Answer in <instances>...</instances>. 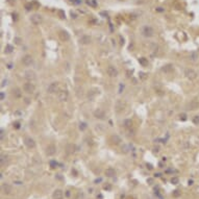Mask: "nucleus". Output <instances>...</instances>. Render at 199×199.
Returning <instances> with one entry per match:
<instances>
[{
  "label": "nucleus",
  "mask_w": 199,
  "mask_h": 199,
  "mask_svg": "<svg viewBox=\"0 0 199 199\" xmlns=\"http://www.w3.org/2000/svg\"><path fill=\"white\" fill-rule=\"evenodd\" d=\"M91 3H92V5H93V6H96V5H97L96 0H91Z\"/></svg>",
  "instance_id": "obj_40"
},
{
  "label": "nucleus",
  "mask_w": 199,
  "mask_h": 199,
  "mask_svg": "<svg viewBox=\"0 0 199 199\" xmlns=\"http://www.w3.org/2000/svg\"><path fill=\"white\" fill-rule=\"evenodd\" d=\"M24 144L26 145V147L28 148H34L36 147V142H34V140L32 138H30V137H26L24 139Z\"/></svg>",
  "instance_id": "obj_10"
},
{
  "label": "nucleus",
  "mask_w": 199,
  "mask_h": 199,
  "mask_svg": "<svg viewBox=\"0 0 199 199\" xmlns=\"http://www.w3.org/2000/svg\"><path fill=\"white\" fill-rule=\"evenodd\" d=\"M58 83H50L48 88H47V92H48L49 94H53V93H55L56 91H58Z\"/></svg>",
  "instance_id": "obj_11"
},
{
  "label": "nucleus",
  "mask_w": 199,
  "mask_h": 199,
  "mask_svg": "<svg viewBox=\"0 0 199 199\" xmlns=\"http://www.w3.org/2000/svg\"><path fill=\"white\" fill-rule=\"evenodd\" d=\"M0 135H1V140H3V137H4V130H3V129H1V134H0Z\"/></svg>",
  "instance_id": "obj_41"
},
{
  "label": "nucleus",
  "mask_w": 199,
  "mask_h": 199,
  "mask_svg": "<svg viewBox=\"0 0 199 199\" xmlns=\"http://www.w3.org/2000/svg\"><path fill=\"white\" fill-rule=\"evenodd\" d=\"M142 33H143L144 37L146 38H151L154 36V29L149 25H145V26L142 28Z\"/></svg>",
  "instance_id": "obj_1"
},
{
  "label": "nucleus",
  "mask_w": 199,
  "mask_h": 199,
  "mask_svg": "<svg viewBox=\"0 0 199 199\" xmlns=\"http://www.w3.org/2000/svg\"><path fill=\"white\" fill-rule=\"evenodd\" d=\"M80 43L83 44V45H89V44L91 43V41H92V38H91L90 36H88V34H83V37L80 38Z\"/></svg>",
  "instance_id": "obj_16"
},
{
  "label": "nucleus",
  "mask_w": 199,
  "mask_h": 199,
  "mask_svg": "<svg viewBox=\"0 0 199 199\" xmlns=\"http://www.w3.org/2000/svg\"><path fill=\"white\" fill-rule=\"evenodd\" d=\"M178 181H179L178 177H172V178H171V182H172L173 185H177Z\"/></svg>",
  "instance_id": "obj_31"
},
{
  "label": "nucleus",
  "mask_w": 199,
  "mask_h": 199,
  "mask_svg": "<svg viewBox=\"0 0 199 199\" xmlns=\"http://www.w3.org/2000/svg\"><path fill=\"white\" fill-rule=\"evenodd\" d=\"M141 75H142V78L144 79V78H145V74H144V73H141Z\"/></svg>",
  "instance_id": "obj_49"
},
{
  "label": "nucleus",
  "mask_w": 199,
  "mask_h": 199,
  "mask_svg": "<svg viewBox=\"0 0 199 199\" xmlns=\"http://www.w3.org/2000/svg\"><path fill=\"white\" fill-rule=\"evenodd\" d=\"M189 58H190V61H192V62H196L198 58V54L196 52H192V53H190V55H189Z\"/></svg>",
  "instance_id": "obj_25"
},
{
  "label": "nucleus",
  "mask_w": 199,
  "mask_h": 199,
  "mask_svg": "<svg viewBox=\"0 0 199 199\" xmlns=\"http://www.w3.org/2000/svg\"><path fill=\"white\" fill-rule=\"evenodd\" d=\"M126 106V103L124 102L123 100H118L116 102V105H115V109H116V112L117 113H121L123 109H125Z\"/></svg>",
  "instance_id": "obj_9"
},
{
  "label": "nucleus",
  "mask_w": 199,
  "mask_h": 199,
  "mask_svg": "<svg viewBox=\"0 0 199 199\" xmlns=\"http://www.w3.org/2000/svg\"><path fill=\"white\" fill-rule=\"evenodd\" d=\"M1 191H2V193L3 194H11V192H12V186L11 185H8V184H2L1 186Z\"/></svg>",
  "instance_id": "obj_15"
},
{
  "label": "nucleus",
  "mask_w": 199,
  "mask_h": 199,
  "mask_svg": "<svg viewBox=\"0 0 199 199\" xmlns=\"http://www.w3.org/2000/svg\"><path fill=\"white\" fill-rule=\"evenodd\" d=\"M0 162H1V166H4L6 162H7V156L4 155V154H1V159H0Z\"/></svg>",
  "instance_id": "obj_26"
},
{
  "label": "nucleus",
  "mask_w": 199,
  "mask_h": 199,
  "mask_svg": "<svg viewBox=\"0 0 199 199\" xmlns=\"http://www.w3.org/2000/svg\"><path fill=\"white\" fill-rule=\"evenodd\" d=\"M55 153H56V147H55V145H54V144L48 145V146H47V148H46V154H47V155L52 156V155H54Z\"/></svg>",
  "instance_id": "obj_8"
},
{
  "label": "nucleus",
  "mask_w": 199,
  "mask_h": 199,
  "mask_svg": "<svg viewBox=\"0 0 199 199\" xmlns=\"http://www.w3.org/2000/svg\"><path fill=\"white\" fill-rule=\"evenodd\" d=\"M123 126H124L125 128H131V126H132V121L130 119H126L124 120V122H123Z\"/></svg>",
  "instance_id": "obj_23"
},
{
  "label": "nucleus",
  "mask_w": 199,
  "mask_h": 199,
  "mask_svg": "<svg viewBox=\"0 0 199 199\" xmlns=\"http://www.w3.org/2000/svg\"><path fill=\"white\" fill-rule=\"evenodd\" d=\"M87 127H88V125H87L86 122H80L79 123V129L81 131H83L84 129H87Z\"/></svg>",
  "instance_id": "obj_27"
},
{
  "label": "nucleus",
  "mask_w": 199,
  "mask_h": 199,
  "mask_svg": "<svg viewBox=\"0 0 199 199\" xmlns=\"http://www.w3.org/2000/svg\"><path fill=\"white\" fill-rule=\"evenodd\" d=\"M189 109H192V110H194V109H197L198 107H199V101L197 99H194V100H192L190 103H189Z\"/></svg>",
  "instance_id": "obj_17"
},
{
  "label": "nucleus",
  "mask_w": 199,
  "mask_h": 199,
  "mask_svg": "<svg viewBox=\"0 0 199 199\" xmlns=\"http://www.w3.org/2000/svg\"><path fill=\"white\" fill-rule=\"evenodd\" d=\"M139 62H140V64H142L143 66H146V65H148V62L146 61V58H140V59H139Z\"/></svg>",
  "instance_id": "obj_29"
},
{
  "label": "nucleus",
  "mask_w": 199,
  "mask_h": 199,
  "mask_svg": "<svg viewBox=\"0 0 199 199\" xmlns=\"http://www.w3.org/2000/svg\"><path fill=\"white\" fill-rule=\"evenodd\" d=\"M50 166H51L52 168H55V167L58 166V163H56L55 160H51V162H50Z\"/></svg>",
  "instance_id": "obj_34"
},
{
  "label": "nucleus",
  "mask_w": 199,
  "mask_h": 199,
  "mask_svg": "<svg viewBox=\"0 0 199 199\" xmlns=\"http://www.w3.org/2000/svg\"><path fill=\"white\" fill-rule=\"evenodd\" d=\"M156 11H157V12H164V9H163V7H157Z\"/></svg>",
  "instance_id": "obj_45"
},
{
  "label": "nucleus",
  "mask_w": 199,
  "mask_h": 199,
  "mask_svg": "<svg viewBox=\"0 0 199 199\" xmlns=\"http://www.w3.org/2000/svg\"><path fill=\"white\" fill-rule=\"evenodd\" d=\"M71 15H72V18H74V19L76 18V15H75V14H73V13H71Z\"/></svg>",
  "instance_id": "obj_48"
},
{
  "label": "nucleus",
  "mask_w": 199,
  "mask_h": 199,
  "mask_svg": "<svg viewBox=\"0 0 199 199\" xmlns=\"http://www.w3.org/2000/svg\"><path fill=\"white\" fill-rule=\"evenodd\" d=\"M63 197H64V194H63V191L62 190H55L54 192H53V194H52V198L53 199H63Z\"/></svg>",
  "instance_id": "obj_18"
},
{
  "label": "nucleus",
  "mask_w": 199,
  "mask_h": 199,
  "mask_svg": "<svg viewBox=\"0 0 199 199\" xmlns=\"http://www.w3.org/2000/svg\"><path fill=\"white\" fill-rule=\"evenodd\" d=\"M32 63H33V58L30 54H26V55H24L23 58H22V64H23L24 66H27L28 67V66L32 65Z\"/></svg>",
  "instance_id": "obj_6"
},
{
  "label": "nucleus",
  "mask_w": 199,
  "mask_h": 199,
  "mask_svg": "<svg viewBox=\"0 0 199 199\" xmlns=\"http://www.w3.org/2000/svg\"><path fill=\"white\" fill-rule=\"evenodd\" d=\"M30 21H31V23L34 25H39L43 22V17L40 14H33V15H31V17H30Z\"/></svg>",
  "instance_id": "obj_4"
},
{
  "label": "nucleus",
  "mask_w": 199,
  "mask_h": 199,
  "mask_svg": "<svg viewBox=\"0 0 199 199\" xmlns=\"http://www.w3.org/2000/svg\"><path fill=\"white\" fill-rule=\"evenodd\" d=\"M193 122H194L196 125L199 124V116H195V117H194V118H193Z\"/></svg>",
  "instance_id": "obj_32"
},
{
  "label": "nucleus",
  "mask_w": 199,
  "mask_h": 199,
  "mask_svg": "<svg viewBox=\"0 0 199 199\" xmlns=\"http://www.w3.org/2000/svg\"><path fill=\"white\" fill-rule=\"evenodd\" d=\"M34 90H36V87H34V84L31 81H28V83H25L23 84V91L25 93L32 94L34 92Z\"/></svg>",
  "instance_id": "obj_3"
},
{
  "label": "nucleus",
  "mask_w": 199,
  "mask_h": 199,
  "mask_svg": "<svg viewBox=\"0 0 199 199\" xmlns=\"http://www.w3.org/2000/svg\"><path fill=\"white\" fill-rule=\"evenodd\" d=\"M75 151V145H73V144H69V145H67V152L68 153H73Z\"/></svg>",
  "instance_id": "obj_24"
},
{
  "label": "nucleus",
  "mask_w": 199,
  "mask_h": 199,
  "mask_svg": "<svg viewBox=\"0 0 199 199\" xmlns=\"http://www.w3.org/2000/svg\"><path fill=\"white\" fill-rule=\"evenodd\" d=\"M15 42L17 44H20L21 43V39H20V38H15Z\"/></svg>",
  "instance_id": "obj_39"
},
{
  "label": "nucleus",
  "mask_w": 199,
  "mask_h": 199,
  "mask_svg": "<svg viewBox=\"0 0 199 199\" xmlns=\"http://www.w3.org/2000/svg\"><path fill=\"white\" fill-rule=\"evenodd\" d=\"M106 73L110 77H117L118 76V70H117V68L114 67V66H109V67H107Z\"/></svg>",
  "instance_id": "obj_5"
},
{
  "label": "nucleus",
  "mask_w": 199,
  "mask_h": 199,
  "mask_svg": "<svg viewBox=\"0 0 199 199\" xmlns=\"http://www.w3.org/2000/svg\"><path fill=\"white\" fill-rule=\"evenodd\" d=\"M94 117L97 119H104L105 118V113H104L103 109H97L96 110H94Z\"/></svg>",
  "instance_id": "obj_13"
},
{
  "label": "nucleus",
  "mask_w": 199,
  "mask_h": 199,
  "mask_svg": "<svg viewBox=\"0 0 199 199\" xmlns=\"http://www.w3.org/2000/svg\"><path fill=\"white\" fill-rule=\"evenodd\" d=\"M13 50H14V47H13L12 45H6L5 46V52L6 53H11V52H13Z\"/></svg>",
  "instance_id": "obj_28"
},
{
  "label": "nucleus",
  "mask_w": 199,
  "mask_h": 199,
  "mask_svg": "<svg viewBox=\"0 0 199 199\" xmlns=\"http://www.w3.org/2000/svg\"><path fill=\"white\" fill-rule=\"evenodd\" d=\"M13 95H14L16 98H20V97L22 96L21 90L19 89V88H15V89H13Z\"/></svg>",
  "instance_id": "obj_22"
},
{
  "label": "nucleus",
  "mask_w": 199,
  "mask_h": 199,
  "mask_svg": "<svg viewBox=\"0 0 199 199\" xmlns=\"http://www.w3.org/2000/svg\"><path fill=\"white\" fill-rule=\"evenodd\" d=\"M58 100L59 101H66L68 99V97H69V93H68V91H66V90H63L61 91V92L58 93Z\"/></svg>",
  "instance_id": "obj_14"
},
{
  "label": "nucleus",
  "mask_w": 199,
  "mask_h": 199,
  "mask_svg": "<svg viewBox=\"0 0 199 199\" xmlns=\"http://www.w3.org/2000/svg\"><path fill=\"white\" fill-rule=\"evenodd\" d=\"M24 77L26 78L28 81H33L37 78V75H36V73H34V71L27 70V71H25V73H24Z\"/></svg>",
  "instance_id": "obj_7"
},
{
  "label": "nucleus",
  "mask_w": 199,
  "mask_h": 199,
  "mask_svg": "<svg viewBox=\"0 0 199 199\" xmlns=\"http://www.w3.org/2000/svg\"><path fill=\"white\" fill-rule=\"evenodd\" d=\"M105 175L107 176V177H114V176L116 175L115 169H113V168H107V169L105 170Z\"/></svg>",
  "instance_id": "obj_20"
},
{
  "label": "nucleus",
  "mask_w": 199,
  "mask_h": 199,
  "mask_svg": "<svg viewBox=\"0 0 199 199\" xmlns=\"http://www.w3.org/2000/svg\"><path fill=\"white\" fill-rule=\"evenodd\" d=\"M162 71H163V72H165V73H170V72H172V71H173V65L168 64V65L164 66V67L162 68Z\"/></svg>",
  "instance_id": "obj_21"
},
{
  "label": "nucleus",
  "mask_w": 199,
  "mask_h": 199,
  "mask_svg": "<svg viewBox=\"0 0 199 199\" xmlns=\"http://www.w3.org/2000/svg\"><path fill=\"white\" fill-rule=\"evenodd\" d=\"M122 151H124V152H127V151H128V146H126V145H125L124 147H122Z\"/></svg>",
  "instance_id": "obj_38"
},
{
  "label": "nucleus",
  "mask_w": 199,
  "mask_h": 199,
  "mask_svg": "<svg viewBox=\"0 0 199 199\" xmlns=\"http://www.w3.org/2000/svg\"><path fill=\"white\" fill-rule=\"evenodd\" d=\"M5 83H7V80H2V84H1V87H4L5 86Z\"/></svg>",
  "instance_id": "obj_43"
},
{
  "label": "nucleus",
  "mask_w": 199,
  "mask_h": 199,
  "mask_svg": "<svg viewBox=\"0 0 199 199\" xmlns=\"http://www.w3.org/2000/svg\"><path fill=\"white\" fill-rule=\"evenodd\" d=\"M96 130H98V131H101V132H102V131L104 130L103 125H102V124H97V125H96Z\"/></svg>",
  "instance_id": "obj_30"
},
{
  "label": "nucleus",
  "mask_w": 199,
  "mask_h": 199,
  "mask_svg": "<svg viewBox=\"0 0 199 199\" xmlns=\"http://www.w3.org/2000/svg\"><path fill=\"white\" fill-rule=\"evenodd\" d=\"M14 127L15 128H20V123H19V122L14 123Z\"/></svg>",
  "instance_id": "obj_36"
},
{
  "label": "nucleus",
  "mask_w": 199,
  "mask_h": 199,
  "mask_svg": "<svg viewBox=\"0 0 199 199\" xmlns=\"http://www.w3.org/2000/svg\"><path fill=\"white\" fill-rule=\"evenodd\" d=\"M159 151H160V148H159V147L154 148V152H159Z\"/></svg>",
  "instance_id": "obj_47"
},
{
  "label": "nucleus",
  "mask_w": 199,
  "mask_h": 199,
  "mask_svg": "<svg viewBox=\"0 0 199 199\" xmlns=\"http://www.w3.org/2000/svg\"><path fill=\"white\" fill-rule=\"evenodd\" d=\"M110 142L115 145H119L121 143V138H120L118 135H113L112 137H110Z\"/></svg>",
  "instance_id": "obj_19"
},
{
  "label": "nucleus",
  "mask_w": 199,
  "mask_h": 199,
  "mask_svg": "<svg viewBox=\"0 0 199 199\" xmlns=\"http://www.w3.org/2000/svg\"><path fill=\"white\" fill-rule=\"evenodd\" d=\"M179 117H180L181 120H186V119H187V115H186V114H180Z\"/></svg>",
  "instance_id": "obj_35"
},
{
  "label": "nucleus",
  "mask_w": 199,
  "mask_h": 199,
  "mask_svg": "<svg viewBox=\"0 0 199 199\" xmlns=\"http://www.w3.org/2000/svg\"><path fill=\"white\" fill-rule=\"evenodd\" d=\"M1 100H4V93L1 92Z\"/></svg>",
  "instance_id": "obj_46"
},
{
  "label": "nucleus",
  "mask_w": 199,
  "mask_h": 199,
  "mask_svg": "<svg viewBox=\"0 0 199 199\" xmlns=\"http://www.w3.org/2000/svg\"><path fill=\"white\" fill-rule=\"evenodd\" d=\"M58 15L61 16V18H63V19H64V18H66V15H65V13L63 12L62 9H59V11H58Z\"/></svg>",
  "instance_id": "obj_33"
},
{
  "label": "nucleus",
  "mask_w": 199,
  "mask_h": 199,
  "mask_svg": "<svg viewBox=\"0 0 199 199\" xmlns=\"http://www.w3.org/2000/svg\"><path fill=\"white\" fill-rule=\"evenodd\" d=\"M147 181L149 182V185H151V184H152V182H153V179H152V178H149V179H148Z\"/></svg>",
  "instance_id": "obj_44"
},
{
  "label": "nucleus",
  "mask_w": 199,
  "mask_h": 199,
  "mask_svg": "<svg viewBox=\"0 0 199 199\" xmlns=\"http://www.w3.org/2000/svg\"><path fill=\"white\" fill-rule=\"evenodd\" d=\"M98 181H101V178H99V179H96V180H95V182H98Z\"/></svg>",
  "instance_id": "obj_50"
},
{
  "label": "nucleus",
  "mask_w": 199,
  "mask_h": 199,
  "mask_svg": "<svg viewBox=\"0 0 199 199\" xmlns=\"http://www.w3.org/2000/svg\"><path fill=\"white\" fill-rule=\"evenodd\" d=\"M25 7H26L27 11H29V9L32 8V5H31V4H26V5H25Z\"/></svg>",
  "instance_id": "obj_37"
},
{
  "label": "nucleus",
  "mask_w": 199,
  "mask_h": 199,
  "mask_svg": "<svg viewBox=\"0 0 199 199\" xmlns=\"http://www.w3.org/2000/svg\"><path fill=\"white\" fill-rule=\"evenodd\" d=\"M58 37H59V39H61L62 41H64V42H67V41L70 40V34H69L66 30H61L58 32Z\"/></svg>",
  "instance_id": "obj_12"
},
{
  "label": "nucleus",
  "mask_w": 199,
  "mask_h": 199,
  "mask_svg": "<svg viewBox=\"0 0 199 199\" xmlns=\"http://www.w3.org/2000/svg\"><path fill=\"white\" fill-rule=\"evenodd\" d=\"M185 75H186V77L188 78V79H190V80H194V79H196L197 78V72L193 70V69H190V68H188V69H186L185 70Z\"/></svg>",
  "instance_id": "obj_2"
},
{
  "label": "nucleus",
  "mask_w": 199,
  "mask_h": 199,
  "mask_svg": "<svg viewBox=\"0 0 199 199\" xmlns=\"http://www.w3.org/2000/svg\"><path fill=\"white\" fill-rule=\"evenodd\" d=\"M173 195H174L175 197H177L179 196V193H178V191H174V193H173Z\"/></svg>",
  "instance_id": "obj_42"
}]
</instances>
